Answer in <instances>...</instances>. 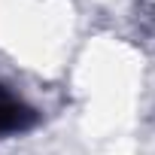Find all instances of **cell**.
<instances>
[{
    "label": "cell",
    "mask_w": 155,
    "mask_h": 155,
    "mask_svg": "<svg viewBox=\"0 0 155 155\" xmlns=\"http://www.w3.org/2000/svg\"><path fill=\"white\" fill-rule=\"evenodd\" d=\"M37 122V113L31 107H25L21 101H15L12 94H6V88L0 85V137L3 134H15L25 131Z\"/></svg>",
    "instance_id": "1"
}]
</instances>
